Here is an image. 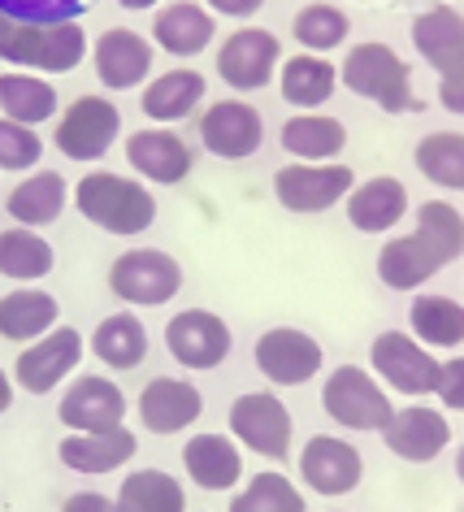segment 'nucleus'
<instances>
[{"instance_id": "dca6fc26", "label": "nucleus", "mask_w": 464, "mask_h": 512, "mask_svg": "<svg viewBox=\"0 0 464 512\" xmlns=\"http://www.w3.org/2000/svg\"><path fill=\"white\" fill-rule=\"evenodd\" d=\"M300 473L308 482V491L317 495H347L360 486V473H365V460L347 439H330V434H313L300 452Z\"/></svg>"}, {"instance_id": "5701e85b", "label": "nucleus", "mask_w": 464, "mask_h": 512, "mask_svg": "<svg viewBox=\"0 0 464 512\" xmlns=\"http://www.w3.org/2000/svg\"><path fill=\"white\" fill-rule=\"evenodd\" d=\"M217 22L209 5H196V0H174V5H161L157 18H152V40H157L170 57H196L213 44Z\"/></svg>"}, {"instance_id": "2eb2a0df", "label": "nucleus", "mask_w": 464, "mask_h": 512, "mask_svg": "<svg viewBox=\"0 0 464 512\" xmlns=\"http://www.w3.org/2000/svg\"><path fill=\"white\" fill-rule=\"evenodd\" d=\"M57 417L66 430H113L126 421V395L113 378L83 374L74 378L57 404Z\"/></svg>"}, {"instance_id": "c85d7f7f", "label": "nucleus", "mask_w": 464, "mask_h": 512, "mask_svg": "<svg viewBox=\"0 0 464 512\" xmlns=\"http://www.w3.org/2000/svg\"><path fill=\"white\" fill-rule=\"evenodd\" d=\"M61 304L48 291L35 287H18L9 296H0V339L9 343H35L57 326Z\"/></svg>"}, {"instance_id": "7c9ffc66", "label": "nucleus", "mask_w": 464, "mask_h": 512, "mask_svg": "<svg viewBox=\"0 0 464 512\" xmlns=\"http://www.w3.org/2000/svg\"><path fill=\"white\" fill-rule=\"evenodd\" d=\"M278 87H282V100H287V105L308 113V109H321L334 96V87H339V70H334L326 57H317V53H300V57L282 61Z\"/></svg>"}, {"instance_id": "f03ea898", "label": "nucleus", "mask_w": 464, "mask_h": 512, "mask_svg": "<svg viewBox=\"0 0 464 512\" xmlns=\"http://www.w3.org/2000/svg\"><path fill=\"white\" fill-rule=\"evenodd\" d=\"M87 57V31L79 22H53V27H35V22H14L0 14V61L35 74H70Z\"/></svg>"}, {"instance_id": "6ab92c4d", "label": "nucleus", "mask_w": 464, "mask_h": 512, "mask_svg": "<svg viewBox=\"0 0 464 512\" xmlns=\"http://www.w3.org/2000/svg\"><path fill=\"white\" fill-rule=\"evenodd\" d=\"M204 413V400L196 391V382L187 378H152L144 391H139V421L152 434H178L187 426H196Z\"/></svg>"}, {"instance_id": "9b49d317", "label": "nucleus", "mask_w": 464, "mask_h": 512, "mask_svg": "<svg viewBox=\"0 0 464 512\" xmlns=\"http://www.w3.org/2000/svg\"><path fill=\"white\" fill-rule=\"evenodd\" d=\"M83 361V335L74 326H53L44 339L27 343L14 361V382L31 395H48L66 382Z\"/></svg>"}, {"instance_id": "393cba45", "label": "nucleus", "mask_w": 464, "mask_h": 512, "mask_svg": "<svg viewBox=\"0 0 464 512\" xmlns=\"http://www.w3.org/2000/svg\"><path fill=\"white\" fill-rule=\"evenodd\" d=\"M183 469L204 491H230L243 478V456L235 439H226V434H196L183 447Z\"/></svg>"}, {"instance_id": "c03bdc74", "label": "nucleus", "mask_w": 464, "mask_h": 512, "mask_svg": "<svg viewBox=\"0 0 464 512\" xmlns=\"http://www.w3.org/2000/svg\"><path fill=\"white\" fill-rule=\"evenodd\" d=\"M438 105L447 113H456V118H464V66L451 74H438Z\"/></svg>"}, {"instance_id": "423d86ee", "label": "nucleus", "mask_w": 464, "mask_h": 512, "mask_svg": "<svg viewBox=\"0 0 464 512\" xmlns=\"http://www.w3.org/2000/svg\"><path fill=\"white\" fill-rule=\"evenodd\" d=\"M352 165H308V161H291L274 174V196L282 209L291 213H326L334 209L343 196H352Z\"/></svg>"}, {"instance_id": "9d476101", "label": "nucleus", "mask_w": 464, "mask_h": 512, "mask_svg": "<svg viewBox=\"0 0 464 512\" xmlns=\"http://www.w3.org/2000/svg\"><path fill=\"white\" fill-rule=\"evenodd\" d=\"M369 361L378 369V378L399 395H430L438 391V378H443V365L425 352L421 339L404 335V330H386V335L373 339Z\"/></svg>"}, {"instance_id": "de8ad7c7", "label": "nucleus", "mask_w": 464, "mask_h": 512, "mask_svg": "<svg viewBox=\"0 0 464 512\" xmlns=\"http://www.w3.org/2000/svg\"><path fill=\"white\" fill-rule=\"evenodd\" d=\"M9 404H14V382H9V374L0 369V417L9 413Z\"/></svg>"}, {"instance_id": "1a4fd4ad", "label": "nucleus", "mask_w": 464, "mask_h": 512, "mask_svg": "<svg viewBox=\"0 0 464 512\" xmlns=\"http://www.w3.org/2000/svg\"><path fill=\"white\" fill-rule=\"evenodd\" d=\"M278 61H282V44L265 27H239L217 48V74L235 92H261V87H269Z\"/></svg>"}, {"instance_id": "a878e982", "label": "nucleus", "mask_w": 464, "mask_h": 512, "mask_svg": "<svg viewBox=\"0 0 464 512\" xmlns=\"http://www.w3.org/2000/svg\"><path fill=\"white\" fill-rule=\"evenodd\" d=\"M5 213L14 217L18 226H53L61 213H66V178L57 170H31L22 183L5 196Z\"/></svg>"}, {"instance_id": "4c0bfd02", "label": "nucleus", "mask_w": 464, "mask_h": 512, "mask_svg": "<svg viewBox=\"0 0 464 512\" xmlns=\"http://www.w3.org/2000/svg\"><path fill=\"white\" fill-rule=\"evenodd\" d=\"M347 31H352V18L339 5H326V0L304 5L291 22V35L304 53H330V48H339L347 40Z\"/></svg>"}, {"instance_id": "bb28decb", "label": "nucleus", "mask_w": 464, "mask_h": 512, "mask_svg": "<svg viewBox=\"0 0 464 512\" xmlns=\"http://www.w3.org/2000/svg\"><path fill=\"white\" fill-rule=\"evenodd\" d=\"M438 270H443V256H438L430 243L417 235V230H412V235L391 239L378 252V278L391 291H417L421 283H430Z\"/></svg>"}, {"instance_id": "c9c22d12", "label": "nucleus", "mask_w": 464, "mask_h": 512, "mask_svg": "<svg viewBox=\"0 0 464 512\" xmlns=\"http://www.w3.org/2000/svg\"><path fill=\"white\" fill-rule=\"evenodd\" d=\"M408 322H412V335H417L425 348H460L464 343V304H456L451 296L412 300Z\"/></svg>"}, {"instance_id": "b1692460", "label": "nucleus", "mask_w": 464, "mask_h": 512, "mask_svg": "<svg viewBox=\"0 0 464 512\" xmlns=\"http://www.w3.org/2000/svg\"><path fill=\"white\" fill-rule=\"evenodd\" d=\"M408 213V187L391 174H373L347 196V222L365 235H382V230L399 226V217Z\"/></svg>"}, {"instance_id": "aec40b11", "label": "nucleus", "mask_w": 464, "mask_h": 512, "mask_svg": "<svg viewBox=\"0 0 464 512\" xmlns=\"http://www.w3.org/2000/svg\"><path fill=\"white\" fill-rule=\"evenodd\" d=\"M412 48L434 74H451L464 66V14L451 5H430L412 18Z\"/></svg>"}, {"instance_id": "49530a36", "label": "nucleus", "mask_w": 464, "mask_h": 512, "mask_svg": "<svg viewBox=\"0 0 464 512\" xmlns=\"http://www.w3.org/2000/svg\"><path fill=\"white\" fill-rule=\"evenodd\" d=\"M204 5H209L213 14H222V18H252L265 0H204Z\"/></svg>"}, {"instance_id": "72a5a7b5", "label": "nucleus", "mask_w": 464, "mask_h": 512, "mask_svg": "<svg viewBox=\"0 0 464 512\" xmlns=\"http://www.w3.org/2000/svg\"><path fill=\"white\" fill-rule=\"evenodd\" d=\"M0 109L14 122L40 126L57 113V92L35 70H9V74H0Z\"/></svg>"}, {"instance_id": "3c124183", "label": "nucleus", "mask_w": 464, "mask_h": 512, "mask_svg": "<svg viewBox=\"0 0 464 512\" xmlns=\"http://www.w3.org/2000/svg\"><path fill=\"white\" fill-rule=\"evenodd\" d=\"M334 512H339V508H334Z\"/></svg>"}, {"instance_id": "a19ab883", "label": "nucleus", "mask_w": 464, "mask_h": 512, "mask_svg": "<svg viewBox=\"0 0 464 512\" xmlns=\"http://www.w3.org/2000/svg\"><path fill=\"white\" fill-rule=\"evenodd\" d=\"M96 0H0V14L14 22H35V27H53V22H79Z\"/></svg>"}, {"instance_id": "473e14b6", "label": "nucleus", "mask_w": 464, "mask_h": 512, "mask_svg": "<svg viewBox=\"0 0 464 512\" xmlns=\"http://www.w3.org/2000/svg\"><path fill=\"white\" fill-rule=\"evenodd\" d=\"M122 512H187V491L165 469H135L118 486Z\"/></svg>"}, {"instance_id": "79ce46f5", "label": "nucleus", "mask_w": 464, "mask_h": 512, "mask_svg": "<svg viewBox=\"0 0 464 512\" xmlns=\"http://www.w3.org/2000/svg\"><path fill=\"white\" fill-rule=\"evenodd\" d=\"M44 157V139L35 135V126L0 118V170H35V161Z\"/></svg>"}, {"instance_id": "ddd939ff", "label": "nucleus", "mask_w": 464, "mask_h": 512, "mask_svg": "<svg viewBox=\"0 0 464 512\" xmlns=\"http://www.w3.org/2000/svg\"><path fill=\"white\" fill-rule=\"evenodd\" d=\"M200 144L222 161H248L265 139V122L248 100H213L200 113Z\"/></svg>"}, {"instance_id": "58836bf2", "label": "nucleus", "mask_w": 464, "mask_h": 512, "mask_svg": "<svg viewBox=\"0 0 464 512\" xmlns=\"http://www.w3.org/2000/svg\"><path fill=\"white\" fill-rule=\"evenodd\" d=\"M417 235L443 256V265H451L464 252V213L447 200H425L417 209Z\"/></svg>"}, {"instance_id": "f704fd0d", "label": "nucleus", "mask_w": 464, "mask_h": 512, "mask_svg": "<svg viewBox=\"0 0 464 512\" xmlns=\"http://www.w3.org/2000/svg\"><path fill=\"white\" fill-rule=\"evenodd\" d=\"M57 252L44 235H35L31 226L18 230H0V278H14V283H35V278L53 274Z\"/></svg>"}, {"instance_id": "4be33fe9", "label": "nucleus", "mask_w": 464, "mask_h": 512, "mask_svg": "<svg viewBox=\"0 0 464 512\" xmlns=\"http://www.w3.org/2000/svg\"><path fill=\"white\" fill-rule=\"evenodd\" d=\"M126 161L139 178L165 187L183 183L191 174V148L174 131H161V126H148V131H135L126 139Z\"/></svg>"}, {"instance_id": "f257e3e1", "label": "nucleus", "mask_w": 464, "mask_h": 512, "mask_svg": "<svg viewBox=\"0 0 464 512\" xmlns=\"http://www.w3.org/2000/svg\"><path fill=\"white\" fill-rule=\"evenodd\" d=\"M74 209L87 222L109 230V235H139L157 222V200L144 183L126 174H109V170H92L74 183Z\"/></svg>"}, {"instance_id": "f8f14e48", "label": "nucleus", "mask_w": 464, "mask_h": 512, "mask_svg": "<svg viewBox=\"0 0 464 512\" xmlns=\"http://www.w3.org/2000/svg\"><path fill=\"white\" fill-rule=\"evenodd\" d=\"M256 369L274 387H304L321 369V343L295 326H274L256 339Z\"/></svg>"}, {"instance_id": "ea45409f", "label": "nucleus", "mask_w": 464, "mask_h": 512, "mask_svg": "<svg viewBox=\"0 0 464 512\" xmlns=\"http://www.w3.org/2000/svg\"><path fill=\"white\" fill-rule=\"evenodd\" d=\"M230 512H304V495L282 473H252V482L230 499Z\"/></svg>"}, {"instance_id": "0eeeda50", "label": "nucleus", "mask_w": 464, "mask_h": 512, "mask_svg": "<svg viewBox=\"0 0 464 512\" xmlns=\"http://www.w3.org/2000/svg\"><path fill=\"white\" fill-rule=\"evenodd\" d=\"M230 434L265 460L291 456V413L274 391H248L230 404Z\"/></svg>"}, {"instance_id": "8fccbe9b", "label": "nucleus", "mask_w": 464, "mask_h": 512, "mask_svg": "<svg viewBox=\"0 0 464 512\" xmlns=\"http://www.w3.org/2000/svg\"><path fill=\"white\" fill-rule=\"evenodd\" d=\"M456 473H460V482H464V443H460V456H456Z\"/></svg>"}, {"instance_id": "cd10ccee", "label": "nucleus", "mask_w": 464, "mask_h": 512, "mask_svg": "<svg viewBox=\"0 0 464 512\" xmlns=\"http://www.w3.org/2000/svg\"><path fill=\"white\" fill-rule=\"evenodd\" d=\"M204 92H209L204 74H200V70L178 66V70L157 74V79L144 87L139 105H144V113H148L152 122H183V118H191V113L200 109Z\"/></svg>"}, {"instance_id": "6e6552de", "label": "nucleus", "mask_w": 464, "mask_h": 512, "mask_svg": "<svg viewBox=\"0 0 464 512\" xmlns=\"http://www.w3.org/2000/svg\"><path fill=\"white\" fill-rule=\"evenodd\" d=\"M122 131V113L109 96H79L57 122V148L70 161H100Z\"/></svg>"}, {"instance_id": "e433bc0d", "label": "nucleus", "mask_w": 464, "mask_h": 512, "mask_svg": "<svg viewBox=\"0 0 464 512\" xmlns=\"http://www.w3.org/2000/svg\"><path fill=\"white\" fill-rule=\"evenodd\" d=\"M417 170L443 191H464V135L460 131H434L412 152Z\"/></svg>"}, {"instance_id": "09e8293b", "label": "nucleus", "mask_w": 464, "mask_h": 512, "mask_svg": "<svg viewBox=\"0 0 464 512\" xmlns=\"http://www.w3.org/2000/svg\"><path fill=\"white\" fill-rule=\"evenodd\" d=\"M122 9H131V14H139V9H157L161 0H118Z\"/></svg>"}, {"instance_id": "a18cd8bd", "label": "nucleus", "mask_w": 464, "mask_h": 512, "mask_svg": "<svg viewBox=\"0 0 464 512\" xmlns=\"http://www.w3.org/2000/svg\"><path fill=\"white\" fill-rule=\"evenodd\" d=\"M61 512H122L118 499L100 495V491H74L66 504H61Z\"/></svg>"}, {"instance_id": "412c9836", "label": "nucleus", "mask_w": 464, "mask_h": 512, "mask_svg": "<svg viewBox=\"0 0 464 512\" xmlns=\"http://www.w3.org/2000/svg\"><path fill=\"white\" fill-rule=\"evenodd\" d=\"M139 439L126 426L113 430H70V439H61L57 456L61 465L74 473H113L122 469L126 460H135Z\"/></svg>"}, {"instance_id": "20e7f679", "label": "nucleus", "mask_w": 464, "mask_h": 512, "mask_svg": "<svg viewBox=\"0 0 464 512\" xmlns=\"http://www.w3.org/2000/svg\"><path fill=\"white\" fill-rule=\"evenodd\" d=\"M109 287L135 309H161L183 287V265L161 248H131L109 265Z\"/></svg>"}, {"instance_id": "2f4dec72", "label": "nucleus", "mask_w": 464, "mask_h": 512, "mask_svg": "<svg viewBox=\"0 0 464 512\" xmlns=\"http://www.w3.org/2000/svg\"><path fill=\"white\" fill-rule=\"evenodd\" d=\"M92 352L105 369H135L148 356V330L135 313H113L92 330Z\"/></svg>"}, {"instance_id": "7ed1b4c3", "label": "nucleus", "mask_w": 464, "mask_h": 512, "mask_svg": "<svg viewBox=\"0 0 464 512\" xmlns=\"http://www.w3.org/2000/svg\"><path fill=\"white\" fill-rule=\"evenodd\" d=\"M343 83L386 113H417L421 109L417 92H412L408 61L399 57L391 44H378V40L352 44V53L343 57Z\"/></svg>"}, {"instance_id": "39448f33", "label": "nucleus", "mask_w": 464, "mask_h": 512, "mask_svg": "<svg viewBox=\"0 0 464 512\" xmlns=\"http://www.w3.org/2000/svg\"><path fill=\"white\" fill-rule=\"evenodd\" d=\"M321 408L330 421H339L343 430H382L395 417L386 391L373 382L365 369L356 365H339L321 387Z\"/></svg>"}, {"instance_id": "f3484780", "label": "nucleus", "mask_w": 464, "mask_h": 512, "mask_svg": "<svg viewBox=\"0 0 464 512\" xmlns=\"http://www.w3.org/2000/svg\"><path fill=\"white\" fill-rule=\"evenodd\" d=\"M152 44L144 40L139 31H126V27H113L96 40L92 48V66H96V79L109 87V92H131L152 74Z\"/></svg>"}, {"instance_id": "c756f323", "label": "nucleus", "mask_w": 464, "mask_h": 512, "mask_svg": "<svg viewBox=\"0 0 464 512\" xmlns=\"http://www.w3.org/2000/svg\"><path fill=\"white\" fill-rule=\"evenodd\" d=\"M282 148L300 161H330L347 148V126L339 118H326V113L308 109V113H295V118L282 122Z\"/></svg>"}, {"instance_id": "37998d69", "label": "nucleus", "mask_w": 464, "mask_h": 512, "mask_svg": "<svg viewBox=\"0 0 464 512\" xmlns=\"http://www.w3.org/2000/svg\"><path fill=\"white\" fill-rule=\"evenodd\" d=\"M438 400H443L447 408H456V413H464V356H456V361L443 365V378H438Z\"/></svg>"}, {"instance_id": "4468645a", "label": "nucleus", "mask_w": 464, "mask_h": 512, "mask_svg": "<svg viewBox=\"0 0 464 512\" xmlns=\"http://www.w3.org/2000/svg\"><path fill=\"white\" fill-rule=\"evenodd\" d=\"M165 348L183 369H217L230 356V326L209 309H183L165 326Z\"/></svg>"}, {"instance_id": "a211bd4d", "label": "nucleus", "mask_w": 464, "mask_h": 512, "mask_svg": "<svg viewBox=\"0 0 464 512\" xmlns=\"http://www.w3.org/2000/svg\"><path fill=\"white\" fill-rule=\"evenodd\" d=\"M382 443L391 447L399 460L425 465V460H434L451 443V426L438 408L408 404V408H395V417L382 426Z\"/></svg>"}]
</instances>
